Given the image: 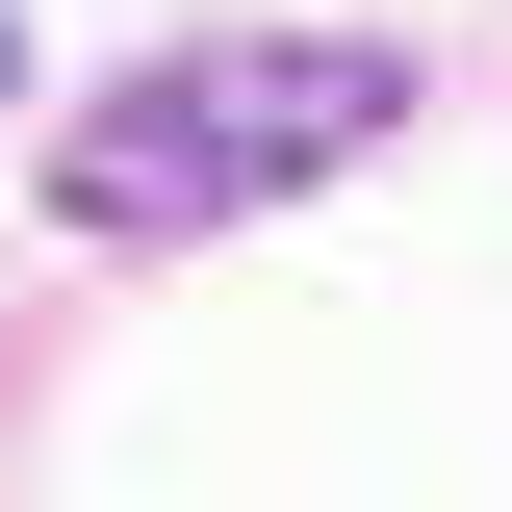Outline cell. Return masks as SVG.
<instances>
[{"instance_id":"6da1fadb","label":"cell","mask_w":512,"mask_h":512,"mask_svg":"<svg viewBox=\"0 0 512 512\" xmlns=\"http://www.w3.org/2000/svg\"><path fill=\"white\" fill-rule=\"evenodd\" d=\"M384 103H410L384 52H231V77H128V103L77 128V205H103V231H180V205L333 180V154H359Z\"/></svg>"}]
</instances>
